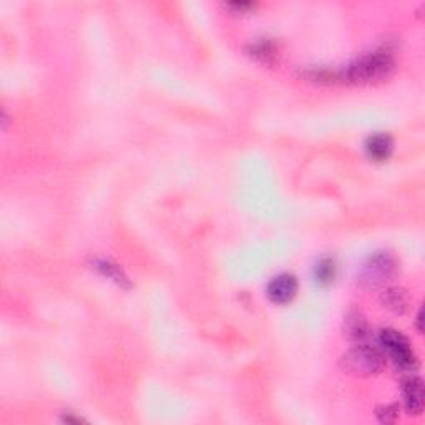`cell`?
I'll use <instances>...</instances> for the list:
<instances>
[{"mask_svg":"<svg viewBox=\"0 0 425 425\" xmlns=\"http://www.w3.org/2000/svg\"><path fill=\"white\" fill-rule=\"evenodd\" d=\"M393 67H396V60L391 50L375 48L351 62L339 74V78L351 83H372L387 78L392 74Z\"/></svg>","mask_w":425,"mask_h":425,"instance_id":"cell-1","label":"cell"},{"mask_svg":"<svg viewBox=\"0 0 425 425\" xmlns=\"http://www.w3.org/2000/svg\"><path fill=\"white\" fill-rule=\"evenodd\" d=\"M379 347L386 352L402 372H414L417 368V357L409 339L396 329H382L379 333Z\"/></svg>","mask_w":425,"mask_h":425,"instance_id":"cell-2","label":"cell"},{"mask_svg":"<svg viewBox=\"0 0 425 425\" xmlns=\"http://www.w3.org/2000/svg\"><path fill=\"white\" fill-rule=\"evenodd\" d=\"M341 368L349 374L369 377L379 374L384 368V354L380 349L368 346V344H357L356 347L349 349L341 357Z\"/></svg>","mask_w":425,"mask_h":425,"instance_id":"cell-3","label":"cell"},{"mask_svg":"<svg viewBox=\"0 0 425 425\" xmlns=\"http://www.w3.org/2000/svg\"><path fill=\"white\" fill-rule=\"evenodd\" d=\"M397 272V263L392 254L377 253L370 256L359 271V283L368 289L384 288Z\"/></svg>","mask_w":425,"mask_h":425,"instance_id":"cell-4","label":"cell"},{"mask_svg":"<svg viewBox=\"0 0 425 425\" xmlns=\"http://www.w3.org/2000/svg\"><path fill=\"white\" fill-rule=\"evenodd\" d=\"M298 293V279L294 274H289V272H283V274L274 276L270 281L266 288V294L270 298L271 302L279 304H288L296 298Z\"/></svg>","mask_w":425,"mask_h":425,"instance_id":"cell-5","label":"cell"},{"mask_svg":"<svg viewBox=\"0 0 425 425\" xmlns=\"http://www.w3.org/2000/svg\"><path fill=\"white\" fill-rule=\"evenodd\" d=\"M402 399L409 414H420L424 407V382L419 377H409L402 384Z\"/></svg>","mask_w":425,"mask_h":425,"instance_id":"cell-6","label":"cell"},{"mask_svg":"<svg viewBox=\"0 0 425 425\" xmlns=\"http://www.w3.org/2000/svg\"><path fill=\"white\" fill-rule=\"evenodd\" d=\"M393 151V140L387 133H377L365 141V153L375 161H386Z\"/></svg>","mask_w":425,"mask_h":425,"instance_id":"cell-7","label":"cell"},{"mask_svg":"<svg viewBox=\"0 0 425 425\" xmlns=\"http://www.w3.org/2000/svg\"><path fill=\"white\" fill-rule=\"evenodd\" d=\"M344 334L356 342L365 341L370 334L368 321L361 314H357V312H352V314H349L346 321H344Z\"/></svg>","mask_w":425,"mask_h":425,"instance_id":"cell-8","label":"cell"},{"mask_svg":"<svg viewBox=\"0 0 425 425\" xmlns=\"http://www.w3.org/2000/svg\"><path fill=\"white\" fill-rule=\"evenodd\" d=\"M382 302L387 309L397 312V314H399V312L402 314V312L407 309V302H409V299H407V294L404 289L389 288L384 291Z\"/></svg>","mask_w":425,"mask_h":425,"instance_id":"cell-9","label":"cell"},{"mask_svg":"<svg viewBox=\"0 0 425 425\" xmlns=\"http://www.w3.org/2000/svg\"><path fill=\"white\" fill-rule=\"evenodd\" d=\"M314 274H316V279H317V283H319V284L333 283L334 277H335V263H334V259H330V258L321 259V261L316 265Z\"/></svg>","mask_w":425,"mask_h":425,"instance_id":"cell-10","label":"cell"},{"mask_svg":"<svg viewBox=\"0 0 425 425\" xmlns=\"http://www.w3.org/2000/svg\"><path fill=\"white\" fill-rule=\"evenodd\" d=\"M274 53H276V50H274V47H272L271 42H259V43H254V46L251 47V55H254L263 62H270V58L274 57Z\"/></svg>","mask_w":425,"mask_h":425,"instance_id":"cell-11","label":"cell"},{"mask_svg":"<svg viewBox=\"0 0 425 425\" xmlns=\"http://www.w3.org/2000/svg\"><path fill=\"white\" fill-rule=\"evenodd\" d=\"M97 267L104 272L105 276L115 279L116 283H123V281H127V277L122 274V270H118L115 265H110V263H106V261H100V263H97Z\"/></svg>","mask_w":425,"mask_h":425,"instance_id":"cell-12","label":"cell"},{"mask_svg":"<svg viewBox=\"0 0 425 425\" xmlns=\"http://www.w3.org/2000/svg\"><path fill=\"white\" fill-rule=\"evenodd\" d=\"M379 419L380 422H392L393 419L397 417V409L393 405H387V407H382V409H379Z\"/></svg>","mask_w":425,"mask_h":425,"instance_id":"cell-13","label":"cell"},{"mask_svg":"<svg viewBox=\"0 0 425 425\" xmlns=\"http://www.w3.org/2000/svg\"><path fill=\"white\" fill-rule=\"evenodd\" d=\"M226 8H230V11H232L235 13H243V12H248L251 11V8L256 7V4H251V2H230L226 4L225 6Z\"/></svg>","mask_w":425,"mask_h":425,"instance_id":"cell-14","label":"cell"}]
</instances>
